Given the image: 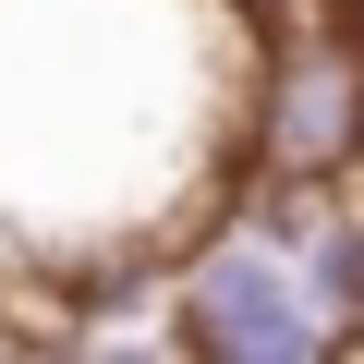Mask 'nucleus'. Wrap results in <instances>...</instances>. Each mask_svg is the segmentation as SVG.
<instances>
[{
	"mask_svg": "<svg viewBox=\"0 0 364 364\" xmlns=\"http://www.w3.org/2000/svg\"><path fill=\"white\" fill-rule=\"evenodd\" d=\"M170 316H182L170 340L195 352V364H328V352H352V328L328 316V291H316L304 243H291V231H267L255 207H243V219H219L195 255H182Z\"/></svg>",
	"mask_w": 364,
	"mask_h": 364,
	"instance_id": "nucleus-1",
	"label": "nucleus"
},
{
	"mask_svg": "<svg viewBox=\"0 0 364 364\" xmlns=\"http://www.w3.org/2000/svg\"><path fill=\"white\" fill-rule=\"evenodd\" d=\"M243 158L279 182H352L364 170V49L291 37L243 97Z\"/></svg>",
	"mask_w": 364,
	"mask_h": 364,
	"instance_id": "nucleus-2",
	"label": "nucleus"
},
{
	"mask_svg": "<svg viewBox=\"0 0 364 364\" xmlns=\"http://www.w3.org/2000/svg\"><path fill=\"white\" fill-rule=\"evenodd\" d=\"M304 267H316V291H328V316L364 340V207L340 195V182H328V195H316V219H304Z\"/></svg>",
	"mask_w": 364,
	"mask_h": 364,
	"instance_id": "nucleus-3",
	"label": "nucleus"
}]
</instances>
